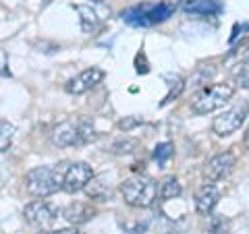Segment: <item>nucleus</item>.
I'll list each match as a JSON object with an SVG mask.
<instances>
[{
	"mask_svg": "<svg viewBox=\"0 0 249 234\" xmlns=\"http://www.w3.org/2000/svg\"><path fill=\"white\" fill-rule=\"evenodd\" d=\"M137 124H142V118H137V116H129V118H124V120L119 122V129L127 133V131H131L133 127H137Z\"/></svg>",
	"mask_w": 249,
	"mask_h": 234,
	"instance_id": "obj_22",
	"label": "nucleus"
},
{
	"mask_svg": "<svg viewBox=\"0 0 249 234\" xmlns=\"http://www.w3.org/2000/svg\"><path fill=\"white\" fill-rule=\"evenodd\" d=\"M247 116H249V104L245 100H241V102H237L235 106H231L229 110H224L216 116L214 122H212V131L218 137H229L243 127Z\"/></svg>",
	"mask_w": 249,
	"mask_h": 234,
	"instance_id": "obj_6",
	"label": "nucleus"
},
{
	"mask_svg": "<svg viewBox=\"0 0 249 234\" xmlns=\"http://www.w3.org/2000/svg\"><path fill=\"white\" fill-rule=\"evenodd\" d=\"M175 6L170 2H145L123 13V19L133 27H152L156 23L166 21L173 15Z\"/></svg>",
	"mask_w": 249,
	"mask_h": 234,
	"instance_id": "obj_5",
	"label": "nucleus"
},
{
	"mask_svg": "<svg viewBox=\"0 0 249 234\" xmlns=\"http://www.w3.org/2000/svg\"><path fill=\"white\" fill-rule=\"evenodd\" d=\"M23 217H25V222L29 226H34V228H48V226L54 224V220L58 217L56 209H54L48 201L44 199H36L31 201V203L25 205V209H23Z\"/></svg>",
	"mask_w": 249,
	"mask_h": 234,
	"instance_id": "obj_9",
	"label": "nucleus"
},
{
	"mask_svg": "<svg viewBox=\"0 0 249 234\" xmlns=\"http://www.w3.org/2000/svg\"><path fill=\"white\" fill-rule=\"evenodd\" d=\"M185 79H183V77H177V79H175V85H173V87H170V91L166 93V98H164V102H162V106H166L168 102H173V100H177L178 96H181V93H183V89H185Z\"/></svg>",
	"mask_w": 249,
	"mask_h": 234,
	"instance_id": "obj_21",
	"label": "nucleus"
},
{
	"mask_svg": "<svg viewBox=\"0 0 249 234\" xmlns=\"http://www.w3.org/2000/svg\"><path fill=\"white\" fill-rule=\"evenodd\" d=\"M181 183H178L177 176H166L164 181L160 183V189H158V195L162 201H170V199H177L181 195Z\"/></svg>",
	"mask_w": 249,
	"mask_h": 234,
	"instance_id": "obj_14",
	"label": "nucleus"
},
{
	"mask_svg": "<svg viewBox=\"0 0 249 234\" xmlns=\"http://www.w3.org/2000/svg\"><path fill=\"white\" fill-rule=\"evenodd\" d=\"M102 81H104L102 68L89 67V68H85V71H81L77 77H73V79L65 85V89H67V93H71V96H81V93H88L89 89H93Z\"/></svg>",
	"mask_w": 249,
	"mask_h": 234,
	"instance_id": "obj_10",
	"label": "nucleus"
},
{
	"mask_svg": "<svg viewBox=\"0 0 249 234\" xmlns=\"http://www.w3.org/2000/svg\"><path fill=\"white\" fill-rule=\"evenodd\" d=\"M214 73H216V68H214L212 65H208V67H197L196 75H193L191 79H189L191 87H199V85H206V83L214 77Z\"/></svg>",
	"mask_w": 249,
	"mask_h": 234,
	"instance_id": "obj_17",
	"label": "nucleus"
},
{
	"mask_svg": "<svg viewBox=\"0 0 249 234\" xmlns=\"http://www.w3.org/2000/svg\"><path fill=\"white\" fill-rule=\"evenodd\" d=\"M96 2H104V0H96Z\"/></svg>",
	"mask_w": 249,
	"mask_h": 234,
	"instance_id": "obj_26",
	"label": "nucleus"
},
{
	"mask_svg": "<svg viewBox=\"0 0 249 234\" xmlns=\"http://www.w3.org/2000/svg\"><path fill=\"white\" fill-rule=\"evenodd\" d=\"M235 96V85L231 83H214L210 87H204L191 98V110L196 114H212L224 108Z\"/></svg>",
	"mask_w": 249,
	"mask_h": 234,
	"instance_id": "obj_4",
	"label": "nucleus"
},
{
	"mask_svg": "<svg viewBox=\"0 0 249 234\" xmlns=\"http://www.w3.org/2000/svg\"><path fill=\"white\" fill-rule=\"evenodd\" d=\"M218 201H220V191H218V186L206 183L196 193V212L199 216H210L214 212V207L218 205Z\"/></svg>",
	"mask_w": 249,
	"mask_h": 234,
	"instance_id": "obj_11",
	"label": "nucleus"
},
{
	"mask_svg": "<svg viewBox=\"0 0 249 234\" xmlns=\"http://www.w3.org/2000/svg\"><path fill=\"white\" fill-rule=\"evenodd\" d=\"M13 137H15V124L0 118V153L13 145Z\"/></svg>",
	"mask_w": 249,
	"mask_h": 234,
	"instance_id": "obj_16",
	"label": "nucleus"
},
{
	"mask_svg": "<svg viewBox=\"0 0 249 234\" xmlns=\"http://www.w3.org/2000/svg\"><path fill=\"white\" fill-rule=\"evenodd\" d=\"M243 143H245V147L249 150V129H247V133H245V141H243Z\"/></svg>",
	"mask_w": 249,
	"mask_h": 234,
	"instance_id": "obj_24",
	"label": "nucleus"
},
{
	"mask_svg": "<svg viewBox=\"0 0 249 234\" xmlns=\"http://www.w3.org/2000/svg\"><path fill=\"white\" fill-rule=\"evenodd\" d=\"M185 11L189 15H199V17H216L222 11V6L216 0H193V2H187Z\"/></svg>",
	"mask_w": 249,
	"mask_h": 234,
	"instance_id": "obj_13",
	"label": "nucleus"
},
{
	"mask_svg": "<svg viewBox=\"0 0 249 234\" xmlns=\"http://www.w3.org/2000/svg\"><path fill=\"white\" fill-rule=\"evenodd\" d=\"M170 155H173V143H160L158 147H156V151H154V160L158 162L160 166H164Z\"/></svg>",
	"mask_w": 249,
	"mask_h": 234,
	"instance_id": "obj_20",
	"label": "nucleus"
},
{
	"mask_svg": "<svg viewBox=\"0 0 249 234\" xmlns=\"http://www.w3.org/2000/svg\"><path fill=\"white\" fill-rule=\"evenodd\" d=\"M75 11L81 15V27L83 31H93L98 25V15L96 11H91V6H83V4H77Z\"/></svg>",
	"mask_w": 249,
	"mask_h": 234,
	"instance_id": "obj_15",
	"label": "nucleus"
},
{
	"mask_svg": "<svg viewBox=\"0 0 249 234\" xmlns=\"http://www.w3.org/2000/svg\"><path fill=\"white\" fill-rule=\"evenodd\" d=\"M232 77H235V83L241 85V87L249 89V65L245 60H239L235 68H232Z\"/></svg>",
	"mask_w": 249,
	"mask_h": 234,
	"instance_id": "obj_18",
	"label": "nucleus"
},
{
	"mask_svg": "<svg viewBox=\"0 0 249 234\" xmlns=\"http://www.w3.org/2000/svg\"><path fill=\"white\" fill-rule=\"evenodd\" d=\"M135 147H137V143L133 141V139H121V141H114L108 151H110V153H116V155H123V153L135 151Z\"/></svg>",
	"mask_w": 249,
	"mask_h": 234,
	"instance_id": "obj_19",
	"label": "nucleus"
},
{
	"mask_svg": "<svg viewBox=\"0 0 249 234\" xmlns=\"http://www.w3.org/2000/svg\"><path fill=\"white\" fill-rule=\"evenodd\" d=\"M93 178V170L89 164L85 162H73L69 164V166L65 168V172H62V186L60 189L65 193H79L85 189V184H88L89 181Z\"/></svg>",
	"mask_w": 249,
	"mask_h": 234,
	"instance_id": "obj_8",
	"label": "nucleus"
},
{
	"mask_svg": "<svg viewBox=\"0 0 249 234\" xmlns=\"http://www.w3.org/2000/svg\"><path fill=\"white\" fill-rule=\"evenodd\" d=\"M98 139L93 124L88 120H62L52 131V143L58 147H75L88 145Z\"/></svg>",
	"mask_w": 249,
	"mask_h": 234,
	"instance_id": "obj_2",
	"label": "nucleus"
},
{
	"mask_svg": "<svg viewBox=\"0 0 249 234\" xmlns=\"http://www.w3.org/2000/svg\"><path fill=\"white\" fill-rule=\"evenodd\" d=\"M52 0H42V6H46V4H50Z\"/></svg>",
	"mask_w": 249,
	"mask_h": 234,
	"instance_id": "obj_25",
	"label": "nucleus"
},
{
	"mask_svg": "<svg viewBox=\"0 0 249 234\" xmlns=\"http://www.w3.org/2000/svg\"><path fill=\"white\" fill-rule=\"evenodd\" d=\"M37 234H79L77 228H65V230H46V232H37Z\"/></svg>",
	"mask_w": 249,
	"mask_h": 234,
	"instance_id": "obj_23",
	"label": "nucleus"
},
{
	"mask_svg": "<svg viewBox=\"0 0 249 234\" xmlns=\"http://www.w3.org/2000/svg\"><path fill=\"white\" fill-rule=\"evenodd\" d=\"M62 172L65 168L58 166H37L25 174V189L34 197H48L62 186Z\"/></svg>",
	"mask_w": 249,
	"mask_h": 234,
	"instance_id": "obj_3",
	"label": "nucleus"
},
{
	"mask_svg": "<svg viewBox=\"0 0 249 234\" xmlns=\"http://www.w3.org/2000/svg\"><path fill=\"white\" fill-rule=\"evenodd\" d=\"M93 216H96V209L89 203H81V201H75V203L65 207V212H62V217L71 226H81L85 222H89Z\"/></svg>",
	"mask_w": 249,
	"mask_h": 234,
	"instance_id": "obj_12",
	"label": "nucleus"
},
{
	"mask_svg": "<svg viewBox=\"0 0 249 234\" xmlns=\"http://www.w3.org/2000/svg\"><path fill=\"white\" fill-rule=\"evenodd\" d=\"M237 166V158L232 151H222L214 155V158H210L206 164H204V170H201V176H204V181L214 184L218 181H222V178H227L232 170Z\"/></svg>",
	"mask_w": 249,
	"mask_h": 234,
	"instance_id": "obj_7",
	"label": "nucleus"
},
{
	"mask_svg": "<svg viewBox=\"0 0 249 234\" xmlns=\"http://www.w3.org/2000/svg\"><path fill=\"white\" fill-rule=\"evenodd\" d=\"M121 195L127 205L145 209V207H152L156 197H158V184H156L154 178L143 176V174L129 176L121 184Z\"/></svg>",
	"mask_w": 249,
	"mask_h": 234,
	"instance_id": "obj_1",
	"label": "nucleus"
}]
</instances>
